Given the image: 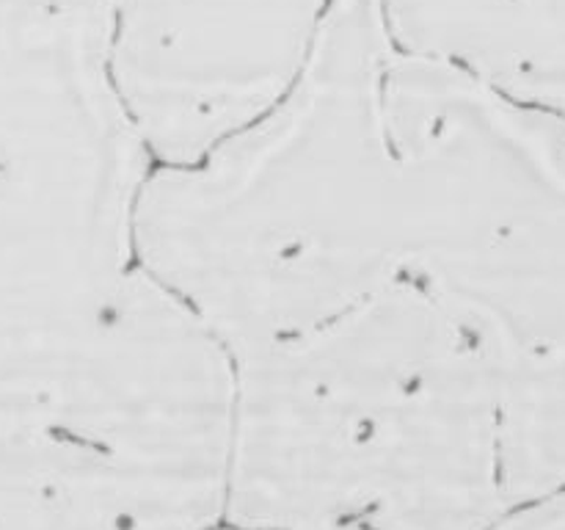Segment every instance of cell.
<instances>
[{
    "mask_svg": "<svg viewBox=\"0 0 565 530\" xmlns=\"http://www.w3.org/2000/svg\"><path fill=\"white\" fill-rule=\"evenodd\" d=\"M213 530H359V528H246V524L221 522ZM486 530H565V489L535 497L502 513Z\"/></svg>",
    "mask_w": 565,
    "mask_h": 530,
    "instance_id": "obj_7",
    "label": "cell"
},
{
    "mask_svg": "<svg viewBox=\"0 0 565 530\" xmlns=\"http://www.w3.org/2000/svg\"><path fill=\"white\" fill-rule=\"evenodd\" d=\"M141 188L0 166V423L72 379L136 271Z\"/></svg>",
    "mask_w": 565,
    "mask_h": 530,
    "instance_id": "obj_4",
    "label": "cell"
},
{
    "mask_svg": "<svg viewBox=\"0 0 565 530\" xmlns=\"http://www.w3.org/2000/svg\"><path fill=\"white\" fill-rule=\"evenodd\" d=\"M232 423L230 348L136 265L72 379L0 423V530H213Z\"/></svg>",
    "mask_w": 565,
    "mask_h": 530,
    "instance_id": "obj_2",
    "label": "cell"
},
{
    "mask_svg": "<svg viewBox=\"0 0 565 530\" xmlns=\"http://www.w3.org/2000/svg\"><path fill=\"white\" fill-rule=\"evenodd\" d=\"M337 0H110V75L154 166H193L268 116Z\"/></svg>",
    "mask_w": 565,
    "mask_h": 530,
    "instance_id": "obj_3",
    "label": "cell"
},
{
    "mask_svg": "<svg viewBox=\"0 0 565 530\" xmlns=\"http://www.w3.org/2000/svg\"><path fill=\"white\" fill-rule=\"evenodd\" d=\"M401 50L565 114V0H379Z\"/></svg>",
    "mask_w": 565,
    "mask_h": 530,
    "instance_id": "obj_5",
    "label": "cell"
},
{
    "mask_svg": "<svg viewBox=\"0 0 565 530\" xmlns=\"http://www.w3.org/2000/svg\"><path fill=\"white\" fill-rule=\"evenodd\" d=\"M232 359L224 522L486 530L516 508L511 342L439 287L397 279Z\"/></svg>",
    "mask_w": 565,
    "mask_h": 530,
    "instance_id": "obj_1",
    "label": "cell"
},
{
    "mask_svg": "<svg viewBox=\"0 0 565 530\" xmlns=\"http://www.w3.org/2000/svg\"><path fill=\"white\" fill-rule=\"evenodd\" d=\"M505 473L516 506L565 489V348L511 353Z\"/></svg>",
    "mask_w": 565,
    "mask_h": 530,
    "instance_id": "obj_6",
    "label": "cell"
}]
</instances>
